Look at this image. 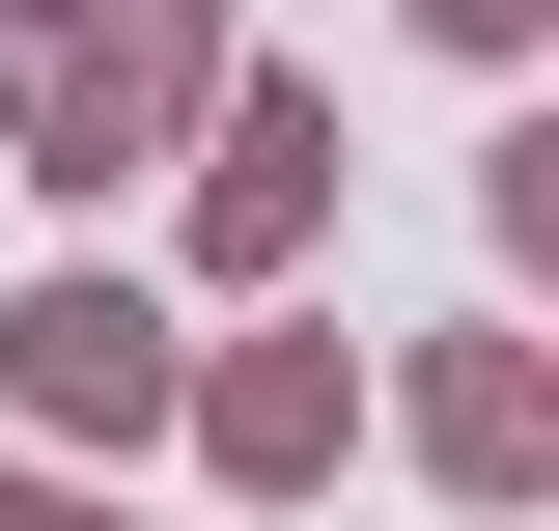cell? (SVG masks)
I'll use <instances>...</instances> for the list:
<instances>
[{
  "instance_id": "1",
  "label": "cell",
  "mask_w": 559,
  "mask_h": 531,
  "mask_svg": "<svg viewBox=\"0 0 559 531\" xmlns=\"http://www.w3.org/2000/svg\"><path fill=\"white\" fill-rule=\"evenodd\" d=\"M28 392H57V420H140V308H28Z\"/></svg>"
}]
</instances>
